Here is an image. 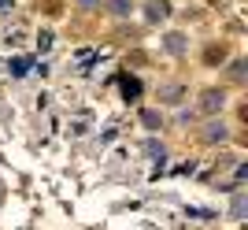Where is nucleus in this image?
<instances>
[{"mask_svg":"<svg viewBox=\"0 0 248 230\" xmlns=\"http://www.w3.org/2000/svg\"><path fill=\"white\" fill-rule=\"evenodd\" d=\"M123 93H126V100H137L141 97V82L137 78H123Z\"/></svg>","mask_w":248,"mask_h":230,"instance_id":"nucleus-1","label":"nucleus"},{"mask_svg":"<svg viewBox=\"0 0 248 230\" xmlns=\"http://www.w3.org/2000/svg\"><path fill=\"white\" fill-rule=\"evenodd\" d=\"M30 67H33L30 60H11V67H8V71L15 74V78H19V74H26V71H30Z\"/></svg>","mask_w":248,"mask_h":230,"instance_id":"nucleus-2","label":"nucleus"},{"mask_svg":"<svg viewBox=\"0 0 248 230\" xmlns=\"http://www.w3.org/2000/svg\"><path fill=\"white\" fill-rule=\"evenodd\" d=\"M167 15V4L159 0V4H148V19H163Z\"/></svg>","mask_w":248,"mask_h":230,"instance_id":"nucleus-3","label":"nucleus"},{"mask_svg":"<svg viewBox=\"0 0 248 230\" xmlns=\"http://www.w3.org/2000/svg\"><path fill=\"white\" fill-rule=\"evenodd\" d=\"M126 4H130V0H111V8H115V15H126V11H130V8H126Z\"/></svg>","mask_w":248,"mask_h":230,"instance_id":"nucleus-4","label":"nucleus"},{"mask_svg":"<svg viewBox=\"0 0 248 230\" xmlns=\"http://www.w3.org/2000/svg\"><path fill=\"white\" fill-rule=\"evenodd\" d=\"M215 104H222V93H207V100H204V108H215Z\"/></svg>","mask_w":248,"mask_h":230,"instance_id":"nucleus-5","label":"nucleus"},{"mask_svg":"<svg viewBox=\"0 0 248 230\" xmlns=\"http://www.w3.org/2000/svg\"><path fill=\"white\" fill-rule=\"evenodd\" d=\"M82 4H93V0H82Z\"/></svg>","mask_w":248,"mask_h":230,"instance_id":"nucleus-6","label":"nucleus"},{"mask_svg":"<svg viewBox=\"0 0 248 230\" xmlns=\"http://www.w3.org/2000/svg\"><path fill=\"white\" fill-rule=\"evenodd\" d=\"M0 4H8V0H0Z\"/></svg>","mask_w":248,"mask_h":230,"instance_id":"nucleus-7","label":"nucleus"}]
</instances>
